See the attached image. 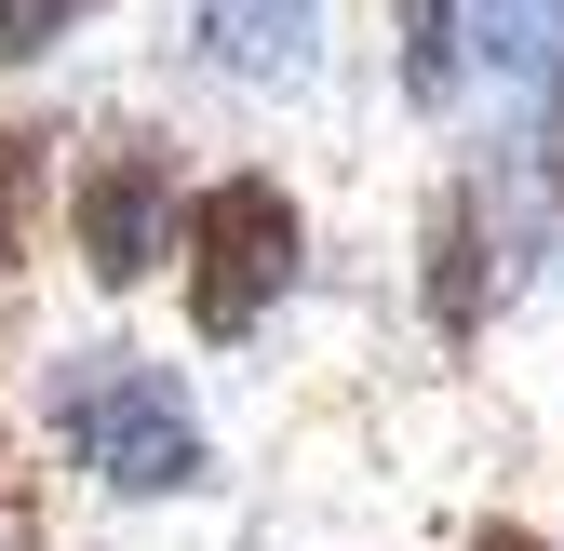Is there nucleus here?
<instances>
[{"mask_svg":"<svg viewBox=\"0 0 564 551\" xmlns=\"http://www.w3.org/2000/svg\"><path fill=\"white\" fill-rule=\"evenodd\" d=\"M28 418H41V457L82 471L95 498H202L216 485V431L188 403V364L149 350V336H54L41 377H28Z\"/></svg>","mask_w":564,"mask_h":551,"instance_id":"obj_1","label":"nucleus"},{"mask_svg":"<svg viewBox=\"0 0 564 551\" xmlns=\"http://www.w3.org/2000/svg\"><path fill=\"white\" fill-rule=\"evenodd\" d=\"M310 283V216H296V188H282L269 162H229V175H202L188 188V216H175V310L202 350H242V336H269V310Z\"/></svg>","mask_w":564,"mask_h":551,"instance_id":"obj_2","label":"nucleus"},{"mask_svg":"<svg viewBox=\"0 0 564 551\" xmlns=\"http://www.w3.org/2000/svg\"><path fill=\"white\" fill-rule=\"evenodd\" d=\"M188 134L175 121H108L67 149V269L95 296H134L175 269V216H188Z\"/></svg>","mask_w":564,"mask_h":551,"instance_id":"obj_3","label":"nucleus"},{"mask_svg":"<svg viewBox=\"0 0 564 551\" xmlns=\"http://www.w3.org/2000/svg\"><path fill=\"white\" fill-rule=\"evenodd\" d=\"M416 310H431L444 350H470L498 323V242H484V188L470 175H444L431 216H416Z\"/></svg>","mask_w":564,"mask_h":551,"instance_id":"obj_4","label":"nucleus"},{"mask_svg":"<svg viewBox=\"0 0 564 551\" xmlns=\"http://www.w3.org/2000/svg\"><path fill=\"white\" fill-rule=\"evenodd\" d=\"M67 149H82V134L54 108H0V296H14L54 256V229H67Z\"/></svg>","mask_w":564,"mask_h":551,"instance_id":"obj_5","label":"nucleus"},{"mask_svg":"<svg viewBox=\"0 0 564 551\" xmlns=\"http://www.w3.org/2000/svg\"><path fill=\"white\" fill-rule=\"evenodd\" d=\"M188 28L229 82H310L323 67V0H188Z\"/></svg>","mask_w":564,"mask_h":551,"instance_id":"obj_6","label":"nucleus"},{"mask_svg":"<svg viewBox=\"0 0 564 551\" xmlns=\"http://www.w3.org/2000/svg\"><path fill=\"white\" fill-rule=\"evenodd\" d=\"M470 67H484V82L551 95V82H564V0H470Z\"/></svg>","mask_w":564,"mask_h":551,"instance_id":"obj_7","label":"nucleus"},{"mask_svg":"<svg viewBox=\"0 0 564 551\" xmlns=\"http://www.w3.org/2000/svg\"><path fill=\"white\" fill-rule=\"evenodd\" d=\"M0 551H54V457L0 418Z\"/></svg>","mask_w":564,"mask_h":551,"instance_id":"obj_8","label":"nucleus"},{"mask_svg":"<svg viewBox=\"0 0 564 551\" xmlns=\"http://www.w3.org/2000/svg\"><path fill=\"white\" fill-rule=\"evenodd\" d=\"M95 14H108V0H0V67H14V82H28V67H54Z\"/></svg>","mask_w":564,"mask_h":551,"instance_id":"obj_9","label":"nucleus"},{"mask_svg":"<svg viewBox=\"0 0 564 551\" xmlns=\"http://www.w3.org/2000/svg\"><path fill=\"white\" fill-rule=\"evenodd\" d=\"M538 188H551V242H564V82L538 95Z\"/></svg>","mask_w":564,"mask_h":551,"instance_id":"obj_10","label":"nucleus"},{"mask_svg":"<svg viewBox=\"0 0 564 551\" xmlns=\"http://www.w3.org/2000/svg\"><path fill=\"white\" fill-rule=\"evenodd\" d=\"M470 551H551L538 525H470Z\"/></svg>","mask_w":564,"mask_h":551,"instance_id":"obj_11","label":"nucleus"}]
</instances>
